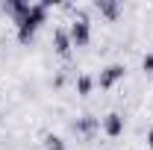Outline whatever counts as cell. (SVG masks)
<instances>
[{
	"mask_svg": "<svg viewBox=\"0 0 153 150\" xmlns=\"http://www.w3.org/2000/svg\"><path fill=\"white\" fill-rule=\"evenodd\" d=\"M50 9H53V0H41V3H33L30 12H27L21 21H15V38H18L21 47H30V44L36 41L38 30H41V27L47 24V18H50Z\"/></svg>",
	"mask_w": 153,
	"mask_h": 150,
	"instance_id": "6da1fadb",
	"label": "cell"
},
{
	"mask_svg": "<svg viewBox=\"0 0 153 150\" xmlns=\"http://www.w3.org/2000/svg\"><path fill=\"white\" fill-rule=\"evenodd\" d=\"M68 36L74 41V47H88L91 44V18H88L85 6H76L74 9V21L68 24Z\"/></svg>",
	"mask_w": 153,
	"mask_h": 150,
	"instance_id": "7a4b0ae2",
	"label": "cell"
},
{
	"mask_svg": "<svg viewBox=\"0 0 153 150\" xmlns=\"http://www.w3.org/2000/svg\"><path fill=\"white\" fill-rule=\"evenodd\" d=\"M71 132L79 141L91 144L94 135L100 132V118H94V115H76V118H71Z\"/></svg>",
	"mask_w": 153,
	"mask_h": 150,
	"instance_id": "3957f363",
	"label": "cell"
},
{
	"mask_svg": "<svg viewBox=\"0 0 153 150\" xmlns=\"http://www.w3.org/2000/svg\"><path fill=\"white\" fill-rule=\"evenodd\" d=\"M127 76V65H121V62H112V65H106V68H100V74L94 76L97 88L100 91H112L115 85L121 82Z\"/></svg>",
	"mask_w": 153,
	"mask_h": 150,
	"instance_id": "277c9868",
	"label": "cell"
},
{
	"mask_svg": "<svg viewBox=\"0 0 153 150\" xmlns=\"http://www.w3.org/2000/svg\"><path fill=\"white\" fill-rule=\"evenodd\" d=\"M50 47H53V53H56L59 59H71L74 41L68 36V27H53V33H50Z\"/></svg>",
	"mask_w": 153,
	"mask_h": 150,
	"instance_id": "5b68a950",
	"label": "cell"
},
{
	"mask_svg": "<svg viewBox=\"0 0 153 150\" xmlns=\"http://www.w3.org/2000/svg\"><path fill=\"white\" fill-rule=\"evenodd\" d=\"M100 130H103V135L106 138H121L124 135V130H127V118L121 112H106L103 118H100Z\"/></svg>",
	"mask_w": 153,
	"mask_h": 150,
	"instance_id": "8992f818",
	"label": "cell"
},
{
	"mask_svg": "<svg viewBox=\"0 0 153 150\" xmlns=\"http://www.w3.org/2000/svg\"><path fill=\"white\" fill-rule=\"evenodd\" d=\"M94 9L100 12V18L106 24H118L124 15V3L121 0H94Z\"/></svg>",
	"mask_w": 153,
	"mask_h": 150,
	"instance_id": "52a82bcc",
	"label": "cell"
},
{
	"mask_svg": "<svg viewBox=\"0 0 153 150\" xmlns=\"http://www.w3.org/2000/svg\"><path fill=\"white\" fill-rule=\"evenodd\" d=\"M30 6H33L30 0H6V3H0V12H3V15H9L12 24H15V21H21L27 12H30Z\"/></svg>",
	"mask_w": 153,
	"mask_h": 150,
	"instance_id": "ba28073f",
	"label": "cell"
},
{
	"mask_svg": "<svg viewBox=\"0 0 153 150\" xmlns=\"http://www.w3.org/2000/svg\"><path fill=\"white\" fill-rule=\"evenodd\" d=\"M94 88H97V82H94V76L91 74H74V91H76V97H91L94 94Z\"/></svg>",
	"mask_w": 153,
	"mask_h": 150,
	"instance_id": "9c48e42d",
	"label": "cell"
},
{
	"mask_svg": "<svg viewBox=\"0 0 153 150\" xmlns=\"http://www.w3.org/2000/svg\"><path fill=\"white\" fill-rule=\"evenodd\" d=\"M41 147L44 150H68V141H65L62 135H56V132L44 130L41 132Z\"/></svg>",
	"mask_w": 153,
	"mask_h": 150,
	"instance_id": "30bf717a",
	"label": "cell"
},
{
	"mask_svg": "<svg viewBox=\"0 0 153 150\" xmlns=\"http://www.w3.org/2000/svg\"><path fill=\"white\" fill-rule=\"evenodd\" d=\"M141 71H144L147 76L153 74V53H144V56H141Z\"/></svg>",
	"mask_w": 153,
	"mask_h": 150,
	"instance_id": "8fae6325",
	"label": "cell"
},
{
	"mask_svg": "<svg viewBox=\"0 0 153 150\" xmlns=\"http://www.w3.org/2000/svg\"><path fill=\"white\" fill-rule=\"evenodd\" d=\"M144 141H147V150H153V127L147 130V135H144Z\"/></svg>",
	"mask_w": 153,
	"mask_h": 150,
	"instance_id": "7c38bea8",
	"label": "cell"
}]
</instances>
